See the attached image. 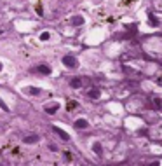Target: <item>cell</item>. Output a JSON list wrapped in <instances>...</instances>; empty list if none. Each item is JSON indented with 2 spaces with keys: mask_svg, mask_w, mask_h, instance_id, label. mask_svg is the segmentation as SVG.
<instances>
[{
  "mask_svg": "<svg viewBox=\"0 0 162 166\" xmlns=\"http://www.w3.org/2000/svg\"><path fill=\"white\" fill-rule=\"evenodd\" d=\"M0 68H2V65H0Z\"/></svg>",
  "mask_w": 162,
  "mask_h": 166,
  "instance_id": "obj_14",
  "label": "cell"
},
{
  "mask_svg": "<svg viewBox=\"0 0 162 166\" xmlns=\"http://www.w3.org/2000/svg\"><path fill=\"white\" fill-rule=\"evenodd\" d=\"M89 124H87V121L86 119H79V121H75V128H79V130H84V128H87Z\"/></svg>",
  "mask_w": 162,
  "mask_h": 166,
  "instance_id": "obj_1",
  "label": "cell"
},
{
  "mask_svg": "<svg viewBox=\"0 0 162 166\" xmlns=\"http://www.w3.org/2000/svg\"><path fill=\"white\" fill-rule=\"evenodd\" d=\"M37 72H40V74H51V68L45 67V65H38L37 67Z\"/></svg>",
  "mask_w": 162,
  "mask_h": 166,
  "instance_id": "obj_3",
  "label": "cell"
},
{
  "mask_svg": "<svg viewBox=\"0 0 162 166\" xmlns=\"http://www.w3.org/2000/svg\"><path fill=\"white\" fill-rule=\"evenodd\" d=\"M0 107H2V109H3V110H5V112H7V110H9V109H7V105H5V103H3V102H2V100H0Z\"/></svg>",
  "mask_w": 162,
  "mask_h": 166,
  "instance_id": "obj_11",
  "label": "cell"
},
{
  "mask_svg": "<svg viewBox=\"0 0 162 166\" xmlns=\"http://www.w3.org/2000/svg\"><path fill=\"white\" fill-rule=\"evenodd\" d=\"M52 128H54V131H56V133H58V135H59L63 140H68V138H70V137H68V135H66L63 130H59V128H56V126H52Z\"/></svg>",
  "mask_w": 162,
  "mask_h": 166,
  "instance_id": "obj_4",
  "label": "cell"
},
{
  "mask_svg": "<svg viewBox=\"0 0 162 166\" xmlns=\"http://www.w3.org/2000/svg\"><path fill=\"white\" fill-rule=\"evenodd\" d=\"M49 37H51V35H49V32H44V33L40 35V40H49Z\"/></svg>",
  "mask_w": 162,
  "mask_h": 166,
  "instance_id": "obj_9",
  "label": "cell"
},
{
  "mask_svg": "<svg viewBox=\"0 0 162 166\" xmlns=\"http://www.w3.org/2000/svg\"><path fill=\"white\" fill-rule=\"evenodd\" d=\"M63 63H65L66 67H77V61H75V60H72L70 56H66V58H63Z\"/></svg>",
  "mask_w": 162,
  "mask_h": 166,
  "instance_id": "obj_2",
  "label": "cell"
},
{
  "mask_svg": "<svg viewBox=\"0 0 162 166\" xmlns=\"http://www.w3.org/2000/svg\"><path fill=\"white\" fill-rule=\"evenodd\" d=\"M70 86H72V88H80V79H72Z\"/></svg>",
  "mask_w": 162,
  "mask_h": 166,
  "instance_id": "obj_6",
  "label": "cell"
},
{
  "mask_svg": "<svg viewBox=\"0 0 162 166\" xmlns=\"http://www.w3.org/2000/svg\"><path fill=\"white\" fill-rule=\"evenodd\" d=\"M24 142H26V144H35V142H38V137H37V135H33V137H26Z\"/></svg>",
  "mask_w": 162,
  "mask_h": 166,
  "instance_id": "obj_5",
  "label": "cell"
},
{
  "mask_svg": "<svg viewBox=\"0 0 162 166\" xmlns=\"http://www.w3.org/2000/svg\"><path fill=\"white\" fill-rule=\"evenodd\" d=\"M133 2H134V0H120V5H122V7H129Z\"/></svg>",
  "mask_w": 162,
  "mask_h": 166,
  "instance_id": "obj_8",
  "label": "cell"
},
{
  "mask_svg": "<svg viewBox=\"0 0 162 166\" xmlns=\"http://www.w3.org/2000/svg\"><path fill=\"white\" fill-rule=\"evenodd\" d=\"M152 166H159V163H154V165H152Z\"/></svg>",
  "mask_w": 162,
  "mask_h": 166,
  "instance_id": "obj_12",
  "label": "cell"
},
{
  "mask_svg": "<svg viewBox=\"0 0 162 166\" xmlns=\"http://www.w3.org/2000/svg\"><path fill=\"white\" fill-rule=\"evenodd\" d=\"M45 110H47L49 114H54V112L58 110V105H52V107H45Z\"/></svg>",
  "mask_w": 162,
  "mask_h": 166,
  "instance_id": "obj_7",
  "label": "cell"
},
{
  "mask_svg": "<svg viewBox=\"0 0 162 166\" xmlns=\"http://www.w3.org/2000/svg\"><path fill=\"white\" fill-rule=\"evenodd\" d=\"M40 93V89H37V88H31L30 89V95H38Z\"/></svg>",
  "mask_w": 162,
  "mask_h": 166,
  "instance_id": "obj_10",
  "label": "cell"
},
{
  "mask_svg": "<svg viewBox=\"0 0 162 166\" xmlns=\"http://www.w3.org/2000/svg\"><path fill=\"white\" fill-rule=\"evenodd\" d=\"M159 82H161V84H162V77H161V79H159Z\"/></svg>",
  "mask_w": 162,
  "mask_h": 166,
  "instance_id": "obj_13",
  "label": "cell"
}]
</instances>
